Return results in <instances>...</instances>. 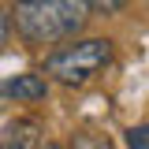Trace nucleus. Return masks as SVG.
Instances as JSON below:
<instances>
[{
  "mask_svg": "<svg viewBox=\"0 0 149 149\" xmlns=\"http://www.w3.org/2000/svg\"><path fill=\"white\" fill-rule=\"evenodd\" d=\"M8 15L26 45H60L86 26L90 4L86 0H15Z\"/></svg>",
  "mask_w": 149,
  "mask_h": 149,
  "instance_id": "1",
  "label": "nucleus"
},
{
  "mask_svg": "<svg viewBox=\"0 0 149 149\" xmlns=\"http://www.w3.org/2000/svg\"><path fill=\"white\" fill-rule=\"evenodd\" d=\"M108 63H112V41L108 37H86V41H74V45H63L60 52H52L45 60V74L63 86H86Z\"/></svg>",
  "mask_w": 149,
  "mask_h": 149,
  "instance_id": "2",
  "label": "nucleus"
},
{
  "mask_svg": "<svg viewBox=\"0 0 149 149\" xmlns=\"http://www.w3.org/2000/svg\"><path fill=\"white\" fill-rule=\"evenodd\" d=\"M49 93V82L41 74H15L0 82V97H15V101H41Z\"/></svg>",
  "mask_w": 149,
  "mask_h": 149,
  "instance_id": "3",
  "label": "nucleus"
},
{
  "mask_svg": "<svg viewBox=\"0 0 149 149\" xmlns=\"http://www.w3.org/2000/svg\"><path fill=\"white\" fill-rule=\"evenodd\" d=\"M0 149H37V123L34 119H15L0 134Z\"/></svg>",
  "mask_w": 149,
  "mask_h": 149,
  "instance_id": "4",
  "label": "nucleus"
},
{
  "mask_svg": "<svg viewBox=\"0 0 149 149\" xmlns=\"http://www.w3.org/2000/svg\"><path fill=\"white\" fill-rule=\"evenodd\" d=\"M67 149H116L104 134H71Z\"/></svg>",
  "mask_w": 149,
  "mask_h": 149,
  "instance_id": "5",
  "label": "nucleus"
},
{
  "mask_svg": "<svg viewBox=\"0 0 149 149\" xmlns=\"http://www.w3.org/2000/svg\"><path fill=\"white\" fill-rule=\"evenodd\" d=\"M90 4V11H101V15H116V11H123L130 0H86Z\"/></svg>",
  "mask_w": 149,
  "mask_h": 149,
  "instance_id": "6",
  "label": "nucleus"
},
{
  "mask_svg": "<svg viewBox=\"0 0 149 149\" xmlns=\"http://www.w3.org/2000/svg\"><path fill=\"white\" fill-rule=\"evenodd\" d=\"M127 146L130 149H149V127H130L127 130Z\"/></svg>",
  "mask_w": 149,
  "mask_h": 149,
  "instance_id": "7",
  "label": "nucleus"
},
{
  "mask_svg": "<svg viewBox=\"0 0 149 149\" xmlns=\"http://www.w3.org/2000/svg\"><path fill=\"white\" fill-rule=\"evenodd\" d=\"M8 37H11V15H8V8H0V49L8 45Z\"/></svg>",
  "mask_w": 149,
  "mask_h": 149,
  "instance_id": "8",
  "label": "nucleus"
},
{
  "mask_svg": "<svg viewBox=\"0 0 149 149\" xmlns=\"http://www.w3.org/2000/svg\"><path fill=\"white\" fill-rule=\"evenodd\" d=\"M45 149H60V146H45Z\"/></svg>",
  "mask_w": 149,
  "mask_h": 149,
  "instance_id": "9",
  "label": "nucleus"
}]
</instances>
